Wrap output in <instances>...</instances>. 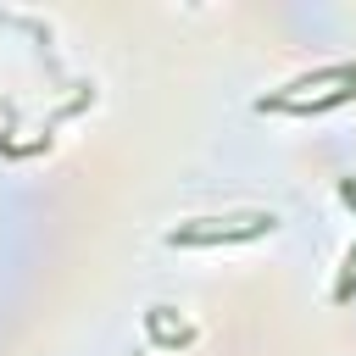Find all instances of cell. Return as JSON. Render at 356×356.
Instances as JSON below:
<instances>
[{
  "label": "cell",
  "mask_w": 356,
  "mask_h": 356,
  "mask_svg": "<svg viewBox=\"0 0 356 356\" xmlns=\"http://www.w3.org/2000/svg\"><path fill=\"white\" fill-rule=\"evenodd\" d=\"M356 295V250L345 256V273H339V284H334V300H350Z\"/></svg>",
  "instance_id": "cell-3"
},
{
  "label": "cell",
  "mask_w": 356,
  "mask_h": 356,
  "mask_svg": "<svg viewBox=\"0 0 356 356\" xmlns=\"http://www.w3.org/2000/svg\"><path fill=\"white\" fill-rule=\"evenodd\" d=\"M345 100H356V83H345V89H334V95H317V100H284V106H261V111H295V117H323V111H334V106H345Z\"/></svg>",
  "instance_id": "cell-2"
},
{
  "label": "cell",
  "mask_w": 356,
  "mask_h": 356,
  "mask_svg": "<svg viewBox=\"0 0 356 356\" xmlns=\"http://www.w3.org/2000/svg\"><path fill=\"white\" fill-rule=\"evenodd\" d=\"M278 228L273 211H239V217H195L167 234V245H250Z\"/></svg>",
  "instance_id": "cell-1"
}]
</instances>
